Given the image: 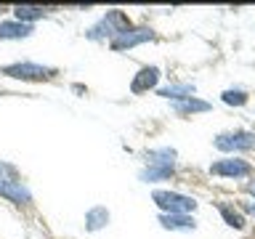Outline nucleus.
<instances>
[{
	"label": "nucleus",
	"mask_w": 255,
	"mask_h": 239,
	"mask_svg": "<svg viewBox=\"0 0 255 239\" xmlns=\"http://www.w3.org/2000/svg\"><path fill=\"white\" fill-rule=\"evenodd\" d=\"M154 202L162 207L165 213L170 215H186L197 207V202L191 197H183V194H175V191H154Z\"/></svg>",
	"instance_id": "obj_1"
},
{
	"label": "nucleus",
	"mask_w": 255,
	"mask_h": 239,
	"mask_svg": "<svg viewBox=\"0 0 255 239\" xmlns=\"http://www.w3.org/2000/svg\"><path fill=\"white\" fill-rule=\"evenodd\" d=\"M215 149L221 151H253L255 149V133H226L215 138Z\"/></svg>",
	"instance_id": "obj_2"
},
{
	"label": "nucleus",
	"mask_w": 255,
	"mask_h": 239,
	"mask_svg": "<svg viewBox=\"0 0 255 239\" xmlns=\"http://www.w3.org/2000/svg\"><path fill=\"white\" fill-rule=\"evenodd\" d=\"M3 75L16 77V80H48V77H53V69L24 61V64H11V67H3Z\"/></svg>",
	"instance_id": "obj_3"
},
{
	"label": "nucleus",
	"mask_w": 255,
	"mask_h": 239,
	"mask_svg": "<svg viewBox=\"0 0 255 239\" xmlns=\"http://www.w3.org/2000/svg\"><path fill=\"white\" fill-rule=\"evenodd\" d=\"M151 37H154L151 29H125V32H120V35L112 40V48H115V51H125V48L141 45V43H146V40H151Z\"/></svg>",
	"instance_id": "obj_4"
},
{
	"label": "nucleus",
	"mask_w": 255,
	"mask_h": 239,
	"mask_svg": "<svg viewBox=\"0 0 255 239\" xmlns=\"http://www.w3.org/2000/svg\"><path fill=\"white\" fill-rule=\"evenodd\" d=\"M213 175H226V178H242V175L250 173V165L242 162V159H218L215 165H210Z\"/></svg>",
	"instance_id": "obj_5"
},
{
	"label": "nucleus",
	"mask_w": 255,
	"mask_h": 239,
	"mask_svg": "<svg viewBox=\"0 0 255 239\" xmlns=\"http://www.w3.org/2000/svg\"><path fill=\"white\" fill-rule=\"evenodd\" d=\"M0 194L8 197L11 202L16 205H27L32 194H29V189L27 186H21V181H5V178H0Z\"/></svg>",
	"instance_id": "obj_6"
},
{
	"label": "nucleus",
	"mask_w": 255,
	"mask_h": 239,
	"mask_svg": "<svg viewBox=\"0 0 255 239\" xmlns=\"http://www.w3.org/2000/svg\"><path fill=\"white\" fill-rule=\"evenodd\" d=\"M157 80H159V69H157V67H143L138 75L133 77L130 91H133V93H143V91H149V88H154Z\"/></svg>",
	"instance_id": "obj_7"
},
{
	"label": "nucleus",
	"mask_w": 255,
	"mask_h": 239,
	"mask_svg": "<svg viewBox=\"0 0 255 239\" xmlns=\"http://www.w3.org/2000/svg\"><path fill=\"white\" fill-rule=\"evenodd\" d=\"M32 27L24 21H0V40H21L29 37Z\"/></svg>",
	"instance_id": "obj_8"
},
{
	"label": "nucleus",
	"mask_w": 255,
	"mask_h": 239,
	"mask_svg": "<svg viewBox=\"0 0 255 239\" xmlns=\"http://www.w3.org/2000/svg\"><path fill=\"white\" fill-rule=\"evenodd\" d=\"M159 223H162L165 229H173V231H191L197 226L194 218H189V215H170V213H165L162 218H159Z\"/></svg>",
	"instance_id": "obj_9"
},
{
	"label": "nucleus",
	"mask_w": 255,
	"mask_h": 239,
	"mask_svg": "<svg viewBox=\"0 0 255 239\" xmlns=\"http://www.w3.org/2000/svg\"><path fill=\"white\" fill-rule=\"evenodd\" d=\"M107 221H109L107 207H93V210H88V215H85V229L88 231H99Z\"/></svg>",
	"instance_id": "obj_10"
},
{
	"label": "nucleus",
	"mask_w": 255,
	"mask_h": 239,
	"mask_svg": "<svg viewBox=\"0 0 255 239\" xmlns=\"http://www.w3.org/2000/svg\"><path fill=\"white\" fill-rule=\"evenodd\" d=\"M43 13H45V8H43V5H16V8H13L16 21H24V24L40 19Z\"/></svg>",
	"instance_id": "obj_11"
},
{
	"label": "nucleus",
	"mask_w": 255,
	"mask_h": 239,
	"mask_svg": "<svg viewBox=\"0 0 255 239\" xmlns=\"http://www.w3.org/2000/svg\"><path fill=\"white\" fill-rule=\"evenodd\" d=\"M191 93H194V85H167L159 91V96L165 99H191Z\"/></svg>",
	"instance_id": "obj_12"
},
{
	"label": "nucleus",
	"mask_w": 255,
	"mask_h": 239,
	"mask_svg": "<svg viewBox=\"0 0 255 239\" xmlns=\"http://www.w3.org/2000/svg\"><path fill=\"white\" fill-rule=\"evenodd\" d=\"M207 109H210V104H207V101H199V99H194V96L175 104V112H181V115H186V112H207Z\"/></svg>",
	"instance_id": "obj_13"
},
{
	"label": "nucleus",
	"mask_w": 255,
	"mask_h": 239,
	"mask_svg": "<svg viewBox=\"0 0 255 239\" xmlns=\"http://www.w3.org/2000/svg\"><path fill=\"white\" fill-rule=\"evenodd\" d=\"M173 157H175L173 149H159V151H149L146 154L149 165H167V167H173Z\"/></svg>",
	"instance_id": "obj_14"
},
{
	"label": "nucleus",
	"mask_w": 255,
	"mask_h": 239,
	"mask_svg": "<svg viewBox=\"0 0 255 239\" xmlns=\"http://www.w3.org/2000/svg\"><path fill=\"white\" fill-rule=\"evenodd\" d=\"M170 173H173V167H167V165H159V167L151 165L149 170H141V178L143 181H159V178H167Z\"/></svg>",
	"instance_id": "obj_15"
},
{
	"label": "nucleus",
	"mask_w": 255,
	"mask_h": 239,
	"mask_svg": "<svg viewBox=\"0 0 255 239\" xmlns=\"http://www.w3.org/2000/svg\"><path fill=\"white\" fill-rule=\"evenodd\" d=\"M221 215L226 218V223H229L231 229H242V226H245V218H242V215L234 213V210H231V207H226V205H221Z\"/></svg>",
	"instance_id": "obj_16"
},
{
	"label": "nucleus",
	"mask_w": 255,
	"mask_h": 239,
	"mask_svg": "<svg viewBox=\"0 0 255 239\" xmlns=\"http://www.w3.org/2000/svg\"><path fill=\"white\" fill-rule=\"evenodd\" d=\"M223 101L231 104V107H242V104H247V93L245 91H226L223 93Z\"/></svg>",
	"instance_id": "obj_17"
},
{
	"label": "nucleus",
	"mask_w": 255,
	"mask_h": 239,
	"mask_svg": "<svg viewBox=\"0 0 255 239\" xmlns=\"http://www.w3.org/2000/svg\"><path fill=\"white\" fill-rule=\"evenodd\" d=\"M250 194H255V183H250Z\"/></svg>",
	"instance_id": "obj_18"
}]
</instances>
